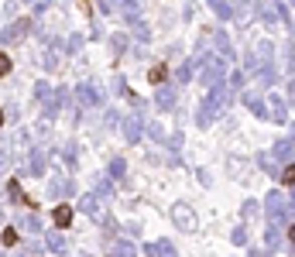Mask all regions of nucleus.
<instances>
[{
    "label": "nucleus",
    "instance_id": "24",
    "mask_svg": "<svg viewBox=\"0 0 295 257\" xmlns=\"http://www.w3.org/2000/svg\"><path fill=\"white\" fill-rule=\"evenodd\" d=\"M62 158H65V165H69V168H76V144H72V141L65 144V151H62Z\"/></svg>",
    "mask_w": 295,
    "mask_h": 257
},
{
    "label": "nucleus",
    "instance_id": "41",
    "mask_svg": "<svg viewBox=\"0 0 295 257\" xmlns=\"http://www.w3.org/2000/svg\"><path fill=\"white\" fill-rule=\"evenodd\" d=\"M0 123H4V110H0Z\"/></svg>",
    "mask_w": 295,
    "mask_h": 257
},
{
    "label": "nucleus",
    "instance_id": "21",
    "mask_svg": "<svg viewBox=\"0 0 295 257\" xmlns=\"http://www.w3.org/2000/svg\"><path fill=\"white\" fill-rule=\"evenodd\" d=\"M48 192H52V196H62V192H65V196H72V192H76V185H72L69 178H55Z\"/></svg>",
    "mask_w": 295,
    "mask_h": 257
},
{
    "label": "nucleus",
    "instance_id": "12",
    "mask_svg": "<svg viewBox=\"0 0 295 257\" xmlns=\"http://www.w3.org/2000/svg\"><path fill=\"white\" fill-rule=\"evenodd\" d=\"M7 199H11V202H28V196H24V189H21V182L18 178H7Z\"/></svg>",
    "mask_w": 295,
    "mask_h": 257
},
{
    "label": "nucleus",
    "instance_id": "11",
    "mask_svg": "<svg viewBox=\"0 0 295 257\" xmlns=\"http://www.w3.org/2000/svg\"><path fill=\"white\" fill-rule=\"evenodd\" d=\"M244 103H247V110H251L254 117H268V106H264V99L257 96V93H247V96H244Z\"/></svg>",
    "mask_w": 295,
    "mask_h": 257
},
{
    "label": "nucleus",
    "instance_id": "38",
    "mask_svg": "<svg viewBox=\"0 0 295 257\" xmlns=\"http://www.w3.org/2000/svg\"><path fill=\"white\" fill-rule=\"evenodd\" d=\"M281 182H285V185H292V182H295V172H292V165H285V172H281Z\"/></svg>",
    "mask_w": 295,
    "mask_h": 257
},
{
    "label": "nucleus",
    "instance_id": "1",
    "mask_svg": "<svg viewBox=\"0 0 295 257\" xmlns=\"http://www.w3.org/2000/svg\"><path fill=\"white\" fill-rule=\"evenodd\" d=\"M230 106V89H227V82H217L213 89H210V96H206V103L199 106V113H196V123L199 127H206L210 120L217 117L220 110H227Z\"/></svg>",
    "mask_w": 295,
    "mask_h": 257
},
{
    "label": "nucleus",
    "instance_id": "20",
    "mask_svg": "<svg viewBox=\"0 0 295 257\" xmlns=\"http://www.w3.org/2000/svg\"><path fill=\"white\" fill-rule=\"evenodd\" d=\"M158 106H161V110H172V106H175V89L161 86V89H158Z\"/></svg>",
    "mask_w": 295,
    "mask_h": 257
},
{
    "label": "nucleus",
    "instance_id": "17",
    "mask_svg": "<svg viewBox=\"0 0 295 257\" xmlns=\"http://www.w3.org/2000/svg\"><path fill=\"white\" fill-rule=\"evenodd\" d=\"M268 117H275L278 123L288 120V103H281V96H271V113H268Z\"/></svg>",
    "mask_w": 295,
    "mask_h": 257
},
{
    "label": "nucleus",
    "instance_id": "33",
    "mask_svg": "<svg viewBox=\"0 0 295 257\" xmlns=\"http://www.w3.org/2000/svg\"><path fill=\"white\" fill-rule=\"evenodd\" d=\"M230 240H234L237 247H240V243H247V230H244V226H237L234 233H230Z\"/></svg>",
    "mask_w": 295,
    "mask_h": 257
},
{
    "label": "nucleus",
    "instance_id": "4",
    "mask_svg": "<svg viewBox=\"0 0 295 257\" xmlns=\"http://www.w3.org/2000/svg\"><path fill=\"white\" fill-rule=\"evenodd\" d=\"M31 24H35L31 18H18L14 24H7V31L0 35V41H4V45H18V41H24L28 38V31H31Z\"/></svg>",
    "mask_w": 295,
    "mask_h": 257
},
{
    "label": "nucleus",
    "instance_id": "8",
    "mask_svg": "<svg viewBox=\"0 0 295 257\" xmlns=\"http://www.w3.org/2000/svg\"><path fill=\"white\" fill-rule=\"evenodd\" d=\"M79 209H82V213H89V216H96V219H103V223H107V213L100 209L96 196H82V199H79Z\"/></svg>",
    "mask_w": 295,
    "mask_h": 257
},
{
    "label": "nucleus",
    "instance_id": "14",
    "mask_svg": "<svg viewBox=\"0 0 295 257\" xmlns=\"http://www.w3.org/2000/svg\"><path fill=\"white\" fill-rule=\"evenodd\" d=\"M28 175H41L45 172V155L41 151H31V158H28V168H24Z\"/></svg>",
    "mask_w": 295,
    "mask_h": 257
},
{
    "label": "nucleus",
    "instance_id": "30",
    "mask_svg": "<svg viewBox=\"0 0 295 257\" xmlns=\"http://www.w3.org/2000/svg\"><path fill=\"white\" fill-rule=\"evenodd\" d=\"M35 96H38L41 103H48V96H52V89H48V82H35Z\"/></svg>",
    "mask_w": 295,
    "mask_h": 257
},
{
    "label": "nucleus",
    "instance_id": "42",
    "mask_svg": "<svg viewBox=\"0 0 295 257\" xmlns=\"http://www.w3.org/2000/svg\"><path fill=\"white\" fill-rule=\"evenodd\" d=\"M0 219H4V209H0Z\"/></svg>",
    "mask_w": 295,
    "mask_h": 257
},
{
    "label": "nucleus",
    "instance_id": "37",
    "mask_svg": "<svg viewBox=\"0 0 295 257\" xmlns=\"http://www.w3.org/2000/svg\"><path fill=\"white\" fill-rule=\"evenodd\" d=\"M55 65H59V52H48L45 55V69H55Z\"/></svg>",
    "mask_w": 295,
    "mask_h": 257
},
{
    "label": "nucleus",
    "instance_id": "9",
    "mask_svg": "<svg viewBox=\"0 0 295 257\" xmlns=\"http://www.w3.org/2000/svg\"><path fill=\"white\" fill-rule=\"evenodd\" d=\"M45 247H48L52 254H65V250H69V247H65V237H62L59 230H48V233H45Z\"/></svg>",
    "mask_w": 295,
    "mask_h": 257
},
{
    "label": "nucleus",
    "instance_id": "39",
    "mask_svg": "<svg viewBox=\"0 0 295 257\" xmlns=\"http://www.w3.org/2000/svg\"><path fill=\"white\" fill-rule=\"evenodd\" d=\"M278 14H281V18L292 24V11H288V4H278Z\"/></svg>",
    "mask_w": 295,
    "mask_h": 257
},
{
    "label": "nucleus",
    "instance_id": "7",
    "mask_svg": "<svg viewBox=\"0 0 295 257\" xmlns=\"http://www.w3.org/2000/svg\"><path fill=\"white\" fill-rule=\"evenodd\" d=\"M144 254L148 257H178L175 247L168 243V240H158V243H144Z\"/></svg>",
    "mask_w": 295,
    "mask_h": 257
},
{
    "label": "nucleus",
    "instance_id": "18",
    "mask_svg": "<svg viewBox=\"0 0 295 257\" xmlns=\"http://www.w3.org/2000/svg\"><path fill=\"white\" fill-rule=\"evenodd\" d=\"M21 230H24V233H31V237H38V233H41V219H38V213H31V216L21 219Z\"/></svg>",
    "mask_w": 295,
    "mask_h": 257
},
{
    "label": "nucleus",
    "instance_id": "31",
    "mask_svg": "<svg viewBox=\"0 0 295 257\" xmlns=\"http://www.w3.org/2000/svg\"><path fill=\"white\" fill-rule=\"evenodd\" d=\"M175 79H178V82H189V79H192V65H189V62H185V65H178Z\"/></svg>",
    "mask_w": 295,
    "mask_h": 257
},
{
    "label": "nucleus",
    "instance_id": "10",
    "mask_svg": "<svg viewBox=\"0 0 295 257\" xmlns=\"http://www.w3.org/2000/svg\"><path fill=\"white\" fill-rule=\"evenodd\" d=\"M52 219H55V226H59V233H62V230H65V226L72 223V206H65V202H62V206H55Z\"/></svg>",
    "mask_w": 295,
    "mask_h": 257
},
{
    "label": "nucleus",
    "instance_id": "2",
    "mask_svg": "<svg viewBox=\"0 0 295 257\" xmlns=\"http://www.w3.org/2000/svg\"><path fill=\"white\" fill-rule=\"evenodd\" d=\"M189 65L199 69V82H203V86H210V89H213V86L227 76V62L220 59V55H199V59H192Z\"/></svg>",
    "mask_w": 295,
    "mask_h": 257
},
{
    "label": "nucleus",
    "instance_id": "6",
    "mask_svg": "<svg viewBox=\"0 0 295 257\" xmlns=\"http://www.w3.org/2000/svg\"><path fill=\"white\" fill-rule=\"evenodd\" d=\"M76 96H79L82 106H100V103H103V96H100V89L93 86V82H82V86L76 89Z\"/></svg>",
    "mask_w": 295,
    "mask_h": 257
},
{
    "label": "nucleus",
    "instance_id": "15",
    "mask_svg": "<svg viewBox=\"0 0 295 257\" xmlns=\"http://www.w3.org/2000/svg\"><path fill=\"white\" fill-rule=\"evenodd\" d=\"M271 55H275V45H271V41H261V45H257V59H254V62L264 69V65L271 62Z\"/></svg>",
    "mask_w": 295,
    "mask_h": 257
},
{
    "label": "nucleus",
    "instance_id": "40",
    "mask_svg": "<svg viewBox=\"0 0 295 257\" xmlns=\"http://www.w3.org/2000/svg\"><path fill=\"white\" fill-rule=\"evenodd\" d=\"M7 72H11V59H7V55H0V76H7Z\"/></svg>",
    "mask_w": 295,
    "mask_h": 257
},
{
    "label": "nucleus",
    "instance_id": "28",
    "mask_svg": "<svg viewBox=\"0 0 295 257\" xmlns=\"http://www.w3.org/2000/svg\"><path fill=\"white\" fill-rule=\"evenodd\" d=\"M0 243H4V247H14V243H18V230H11V226H7V230L0 233Z\"/></svg>",
    "mask_w": 295,
    "mask_h": 257
},
{
    "label": "nucleus",
    "instance_id": "22",
    "mask_svg": "<svg viewBox=\"0 0 295 257\" xmlns=\"http://www.w3.org/2000/svg\"><path fill=\"white\" fill-rule=\"evenodd\" d=\"M281 209H288V206H285V199H281V192H271V196H268V213L278 219V213H281Z\"/></svg>",
    "mask_w": 295,
    "mask_h": 257
},
{
    "label": "nucleus",
    "instance_id": "25",
    "mask_svg": "<svg viewBox=\"0 0 295 257\" xmlns=\"http://www.w3.org/2000/svg\"><path fill=\"white\" fill-rule=\"evenodd\" d=\"M278 237H281V230H278V219H271V223H268V243H271V247H278Z\"/></svg>",
    "mask_w": 295,
    "mask_h": 257
},
{
    "label": "nucleus",
    "instance_id": "23",
    "mask_svg": "<svg viewBox=\"0 0 295 257\" xmlns=\"http://www.w3.org/2000/svg\"><path fill=\"white\" fill-rule=\"evenodd\" d=\"M148 79L155 82V86H158V82H165V79H168V69H165V65H155V69L148 72Z\"/></svg>",
    "mask_w": 295,
    "mask_h": 257
},
{
    "label": "nucleus",
    "instance_id": "35",
    "mask_svg": "<svg viewBox=\"0 0 295 257\" xmlns=\"http://www.w3.org/2000/svg\"><path fill=\"white\" fill-rule=\"evenodd\" d=\"M79 48H82V35H72V38H69V52H72V55H76Z\"/></svg>",
    "mask_w": 295,
    "mask_h": 257
},
{
    "label": "nucleus",
    "instance_id": "16",
    "mask_svg": "<svg viewBox=\"0 0 295 257\" xmlns=\"http://www.w3.org/2000/svg\"><path fill=\"white\" fill-rule=\"evenodd\" d=\"M110 257H138V247L131 243V240H117L114 243V254Z\"/></svg>",
    "mask_w": 295,
    "mask_h": 257
},
{
    "label": "nucleus",
    "instance_id": "13",
    "mask_svg": "<svg viewBox=\"0 0 295 257\" xmlns=\"http://www.w3.org/2000/svg\"><path fill=\"white\" fill-rule=\"evenodd\" d=\"M275 158L285 161V165H292V138H285V141H278L275 144Z\"/></svg>",
    "mask_w": 295,
    "mask_h": 257
},
{
    "label": "nucleus",
    "instance_id": "32",
    "mask_svg": "<svg viewBox=\"0 0 295 257\" xmlns=\"http://www.w3.org/2000/svg\"><path fill=\"white\" fill-rule=\"evenodd\" d=\"M148 138H155V141H161V138H165V131H161V123H155V120L148 123Z\"/></svg>",
    "mask_w": 295,
    "mask_h": 257
},
{
    "label": "nucleus",
    "instance_id": "36",
    "mask_svg": "<svg viewBox=\"0 0 295 257\" xmlns=\"http://www.w3.org/2000/svg\"><path fill=\"white\" fill-rule=\"evenodd\" d=\"M240 86H244V72H234V76H230V86H227V89H240Z\"/></svg>",
    "mask_w": 295,
    "mask_h": 257
},
{
    "label": "nucleus",
    "instance_id": "34",
    "mask_svg": "<svg viewBox=\"0 0 295 257\" xmlns=\"http://www.w3.org/2000/svg\"><path fill=\"white\" fill-rule=\"evenodd\" d=\"M48 131H52V120H45V117H41V123L35 127V134H38V138H48Z\"/></svg>",
    "mask_w": 295,
    "mask_h": 257
},
{
    "label": "nucleus",
    "instance_id": "5",
    "mask_svg": "<svg viewBox=\"0 0 295 257\" xmlns=\"http://www.w3.org/2000/svg\"><path fill=\"white\" fill-rule=\"evenodd\" d=\"M120 123H124V138L131 141V144H138L141 141V127H144V117H141V113H131V117H124Z\"/></svg>",
    "mask_w": 295,
    "mask_h": 257
},
{
    "label": "nucleus",
    "instance_id": "29",
    "mask_svg": "<svg viewBox=\"0 0 295 257\" xmlns=\"http://www.w3.org/2000/svg\"><path fill=\"white\" fill-rule=\"evenodd\" d=\"M257 165H261V168H264V172H268V175H278V168H275V161L268 158V155H257Z\"/></svg>",
    "mask_w": 295,
    "mask_h": 257
},
{
    "label": "nucleus",
    "instance_id": "3",
    "mask_svg": "<svg viewBox=\"0 0 295 257\" xmlns=\"http://www.w3.org/2000/svg\"><path fill=\"white\" fill-rule=\"evenodd\" d=\"M172 223H175L178 230H182V233H192V230H196V209H192V206H189V202H175V206H172Z\"/></svg>",
    "mask_w": 295,
    "mask_h": 257
},
{
    "label": "nucleus",
    "instance_id": "27",
    "mask_svg": "<svg viewBox=\"0 0 295 257\" xmlns=\"http://www.w3.org/2000/svg\"><path fill=\"white\" fill-rule=\"evenodd\" d=\"M124 172H127L124 158H114V161H110V175H114V178H124Z\"/></svg>",
    "mask_w": 295,
    "mask_h": 257
},
{
    "label": "nucleus",
    "instance_id": "19",
    "mask_svg": "<svg viewBox=\"0 0 295 257\" xmlns=\"http://www.w3.org/2000/svg\"><path fill=\"white\" fill-rule=\"evenodd\" d=\"M217 48H220V59L223 62H234V45H230L227 35H217Z\"/></svg>",
    "mask_w": 295,
    "mask_h": 257
},
{
    "label": "nucleus",
    "instance_id": "26",
    "mask_svg": "<svg viewBox=\"0 0 295 257\" xmlns=\"http://www.w3.org/2000/svg\"><path fill=\"white\" fill-rule=\"evenodd\" d=\"M213 11H217L220 18H234V7H230V4H223V0H213Z\"/></svg>",
    "mask_w": 295,
    "mask_h": 257
}]
</instances>
